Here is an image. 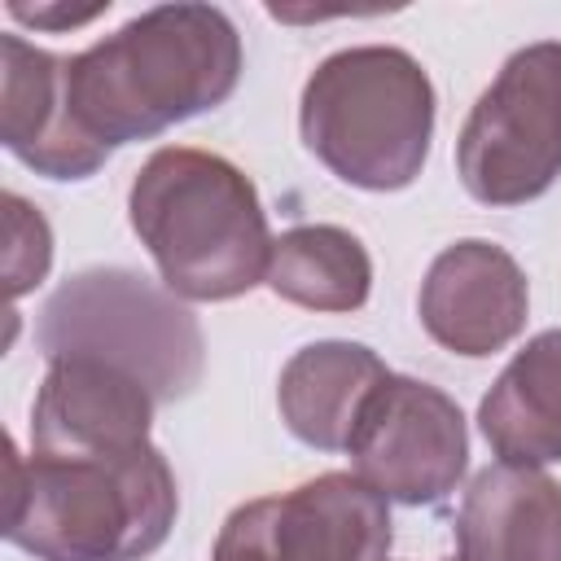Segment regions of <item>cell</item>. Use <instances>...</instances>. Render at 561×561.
Segmentation results:
<instances>
[{
	"label": "cell",
	"instance_id": "cell-1",
	"mask_svg": "<svg viewBox=\"0 0 561 561\" xmlns=\"http://www.w3.org/2000/svg\"><path fill=\"white\" fill-rule=\"evenodd\" d=\"M241 35L210 4H162L92 48L66 57V96L79 136L110 158L232 96Z\"/></svg>",
	"mask_w": 561,
	"mask_h": 561
},
{
	"label": "cell",
	"instance_id": "cell-2",
	"mask_svg": "<svg viewBox=\"0 0 561 561\" xmlns=\"http://www.w3.org/2000/svg\"><path fill=\"white\" fill-rule=\"evenodd\" d=\"M175 473L153 443L83 456L4 451V539L39 561H140L175 526Z\"/></svg>",
	"mask_w": 561,
	"mask_h": 561
},
{
	"label": "cell",
	"instance_id": "cell-3",
	"mask_svg": "<svg viewBox=\"0 0 561 561\" xmlns=\"http://www.w3.org/2000/svg\"><path fill=\"white\" fill-rule=\"evenodd\" d=\"M127 215L171 294L224 302L267 280L272 237L259 193L219 153L167 145L131 180Z\"/></svg>",
	"mask_w": 561,
	"mask_h": 561
},
{
	"label": "cell",
	"instance_id": "cell-4",
	"mask_svg": "<svg viewBox=\"0 0 561 561\" xmlns=\"http://www.w3.org/2000/svg\"><path fill=\"white\" fill-rule=\"evenodd\" d=\"M298 127L337 180L368 193L408 188L434 136L430 75L412 53L390 44L342 48L307 79Z\"/></svg>",
	"mask_w": 561,
	"mask_h": 561
},
{
	"label": "cell",
	"instance_id": "cell-5",
	"mask_svg": "<svg viewBox=\"0 0 561 561\" xmlns=\"http://www.w3.org/2000/svg\"><path fill=\"white\" fill-rule=\"evenodd\" d=\"M35 342L48 364L92 359L136 377L153 403L193 394L206 364L193 311L131 267H88L57 285L39 311Z\"/></svg>",
	"mask_w": 561,
	"mask_h": 561
},
{
	"label": "cell",
	"instance_id": "cell-6",
	"mask_svg": "<svg viewBox=\"0 0 561 561\" xmlns=\"http://www.w3.org/2000/svg\"><path fill=\"white\" fill-rule=\"evenodd\" d=\"M456 167L486 206H522L561 175V44L517 48L469 110Z\"/></svg>",
	"mask_w": 561,
	"mask_h": 561
},
{
	"label": "cell",
	"instance_id": "cell-7",
	"mask_svg": "<svg viewBox=\"0 0 561 561\" xmlns=\"http://www.w3.org/2000/svg\"><path fill=\"white\" fill-rule=\"evenodd\" d=\"M390 508L355 473H320L289 495L228 513L210 561H386Z\"/></svg>",
	"mask_w": 561,
	"mask_h": 561
},
{
	"label": "cell",
	"instance_id": "cell-8",
	"mask_svg": "<svg viewBox=\"0 0 561 561\" xmlns=\"http://www.w3.org/2000/svg\"><path fill=\"white\" fill-rule=\"evenodd\" d=\"M355 478L399 504H438L469 465L460 408L430 381L386 377L351 438Z\"/></svg>",
	"mask_w": 561,
	"mask_h": 561
},
{
	"label": "cell",
	"instance_id": "cell-9",
	"mask_svg": "<svg viewBox=\"0 0 561 561\" xmlns=\"http://www.w3.org/2000/svg\"><path fill=\"white\" fill-rule=\"evenodd\" d=\"M526 276L508 250L495 241L447 245L421 280V324L425 333L469 359L508 346L526 324Z\"/></svg>",
	"mask_w": 561,
	"mask_h": 561
},
{
	"label": "cell",
	"instance_id": "cell-10",
	"mask_svg": "<svg viewBox=\"0 0 561 561\" xmlns=\"http://www.w3.org/2000/svg\"><path fill=\"white\" fill-rule=\"evenodd\" d=\"M153 394L92 359H57L31 408V451L83 456V451H127L149 443Z\"/></svg>",
	"mask_w": 561,
	"mask_h": 561
},
{
	"label": "cell",
	"instance_id": "cell-11",
	"mask_svg": "<svg viewBox=\"0 0 561 561\" xmlns=\"http://www.w3.org/2000/svg\"><path fill=\"white\" fill-rule=\"evenodd\" d=\"M4 75H0V136L13 158H22L31 171L48 180H83L92 175L105 153L92 149L75 118L66 96V57H53L22 35L0 39Z\"/></svg>",
	"mask_w": 561,
	"mask_h": 561
},
{
	"label": "cell",
	"instance_id": "cell-12",
	"mask_svg": "<svg viewBox=\"0 0 561 561\" xmlns=\"http://www.w3.org/2000/svg\"><path fill=\"white\" fill-rule=\"evenodd\" d=\"M456 561H561V486L530 465H486L460 500Z\"/></svg>",
	"mask_w": 561,
	"mask_h": 561
},
{
	"label": "cell",
	"instance_id": "cell-13",
	"mask_svg": "<svg viewBox=\"0 0 561 561\" xmlns=\"http://www.w3.org/2000/svg\"><path fill=\"white\" fill-rule=\"evenodd\" d=\"M386 377L390 368L359 342H311L280 368L276 403L294 438L320 451H346Z\"/></svg>",
	"mask_w": 561,
	"mask_h": 561
},
{
	"label": "cell",
	"instance_id": "cell-14",
	"mask_svg": "<svg viewBox=\"0 0 561 561\" xmlns=\"http://www.w3.org/2000/svg\"><path fill=\"white\" fill-rule=\"evenodd\" d=\"M478 425L504 465L561 460V329L530 337L495 377Z\"/></svg>",
	"mask_w": 561,
	"mask_h": 561
},
{
	"label": "cell",
	"instance_id": "cell-15",
	"mask_svg": "<svg viewBox=\"0 0 561 561\" xmlns=\"http://www.w3.org/2000/svg\"><path fill=\"white\" fill-rule=\"evenodd\" d=\"M267 285L307 311H359L373 289V263L355 232L333 224H298L272 241Z\"/></svg>",
	"mask_w": 561,
	"mask_h": 561
},
{
	"label": "cell",
	"instance_id": "cell-16",
	"mask_svg": "<svg viewBox=\"0 0 561 561\" xmlns=\"http://www.w3.org/2000/svg\"><path fill=\"white\" fill-rule=\"evenodd\" d=\"M53 263V232L35 206L4 193V294L18 298L44 280Z\"/></svg>",
	"mask_w": 561,
	"mask_h": 561
},
{
	"label": "cell",
	"instance_id": "cell-17",
	"mask_svg": "<svg viewBox=\"0 0 561 561\" xmlns=\"http://www.w3.org/2000/svg\"><path fill=\"white\" fill-rule=\"evenodd\" d=\"M110 4H96V9H31V4H9L13 18L22 22H35V26H75V22H92L96 13H105Z\"/></svg>",
	"mask_w": 561,
	"mask_h": 561
}]
</instances>
